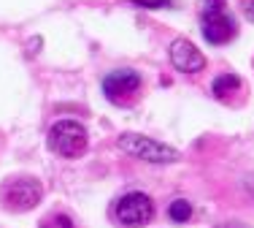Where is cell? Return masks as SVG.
<instances>
[{
    "label": "cell",
    "mask_w": 254,
    "mask_h": 228,
    "mask_svg": "<svg viewBox=\"0 0 254 228\" xmlns=\"http://www.w3.org/2000/svg\"><path fill=\"white\" fill-rule=\"evenodd\" d=\"M241 11L246 14L249 22H254V0H241Z\"/></svg>",
    "instance_id": "11"
},
{
    "label": "cell",
    "mask_w": 254,
    "mask_h": 228,
    "mask_svg": "<svg viewBox=\"0 0 254 228\" xmlns=\"http://www.w3.org/2000/svg\"><path fill=\"white\" fill-rule=\"evenodd\" d=\"M41 182L35 177H16L5 185V193H3V204L14 212H27V209L38 207L41 204Z\"/></svg>",
    "instance_id": "5"
},
{
    "label": "cell",
    "mask_w": 254,
    "mask_h": 228,
    "mask_svg": "<svg viewBox=\"0 0 254 228\" xmlns=\"http://www.w3.org/2000/svg\"><path fill=\"white\" fill-rule=\"evenodd\" d=\"M49 149L60 158H81L87 152V128L76 119H57V122L49 128Z\"/></svg>",
    "instance_id": "1"
},
{
    "label": "cell",
    "mask_w": 254,
    "mask_h": 228,
    "mask_svg": "<svg viewBox=\"0 0 254 228\" xmlns=\"http://www.w3.org/2000/svg\"><path fill=\"white\" fill-rule=\"evenodd\" d=\"M114 215L127 228H143L146 223H152V218H154V201L146 193L132 190V193H125L122 199L114 204Z\"/></svg>",
    "instance_id": "4"
},
{
    "label": "cell",
    "mask_w": 254,
    "mask_h": 228,
    "mask_svg": "<svg viewBox=\"0 0 254 228\" xmlns=\"http://www.w3.org/2000/svg\"><path fill=\"white\" fill-rule=\"evenodd\" d=\"M171 63L176 65L181 74H197L205 68V57L192 41L187 38H176L171 44Z\"/></svg>",
    "instance_id": "7"
},
{
    "label": "cell",
    "mask_w": 254,
    "mask_h": 228,
    "mask_svg": "<svg viewBox=\"0 0 254 228\" xmlns=\"http://www.w3.org/2000/svg\"><path fill=\"white\" fill-rule=\"evenodd\" d=\"M141 87V74L138 71H130V68H119V71H111V74L103 79V93H106L108 101L114 104H127L130 95L138 93Z\"/></svg>",
    "instance_id": "6"
},
{
    "label": "cell",
    "mask_w": 254,
    "mask_h": 228,
    "mask_svg": "<svg viewBox=\"0 0 254 228\" xmlns=\"http://www.w3.org/2000/svg\"><path fill=\"white\" fill-rule=\"evenodd\" d=\"M200 30H203L205 41L214 44V46L233 41V35H235L238 27H235V19L227 14L225 0H203V5H200Z\"/></svg>",
    "instance_id": "2"
},
{
    "label": "cell",
    "mask_w": 254,
    "mask_h": 228,
    "mask_svg": "<svg viewBox=\"0 0 254 228\" xmlns=\"http://www.w3.org/2000/svg\"><path fill=\"white\" fill-rule=\"evenodd\" d=\"M168 218H171L173 223H187V220L192 218V204L184 201V199H176L168 207Z\"/></svg>",
    "instance_id": "9"
},
{
    "label": "cell",
    "mask_w": 254,
    "mask_h": 228,
    "mask_svg": "<svg viewBox=\"0 0 254 228\" xmlns=\"http://www.w3.org/2000/svg\"><path fill=\"white\" fill-rule=\"evenodd\" d=\"M135 5H143V8H171L173 0H132Z\"/></svg>",
    "instance_id": "10"
},
{
    "label": "cell",
    "mask_w": 254,
    "mask_h": 228,
    "mask_svg": "<svg viewBox=\"0 0 254 228\" xmlns=\"http://www.w3.org/2000/svg\"><path fill=\"white\" fill-rule=\"evenodd\" d=\"M117 144L122 152L132 155V158H141L146 163H176L181 158L179 149L168 147V144H162L157 139H149L143 133H122L117 139Z\"/></svg>",
    "instance_id": "3"
},
{
    "label": "cell",
    "mask_w": 254,
    "mask_h": 228,
    "mask_svg": "<svg viewBox=\"0 0 254 228\" xmlns=\"http://www.w3.org/2000/svg\"><path fill=\"white\" fill-rule=\"evenodd\" d=\"M214 95L216 98H222V101H227L230 95H235L241 90V76H235V74H222V76H216L214 79Z\"/></svg>",
    "instance_id": "8"
}]
</instances>
